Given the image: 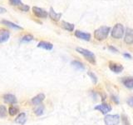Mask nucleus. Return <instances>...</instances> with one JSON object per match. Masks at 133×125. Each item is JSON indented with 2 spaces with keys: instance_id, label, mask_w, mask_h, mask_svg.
<instances>
[{
  "instance_id": "1",
  "label": "nucleus",
  "mask_w": 133,
  "mask_h": 125,
  "mask_svg": "<svg viewBox=\"0 0 133 125\" xmlns=\"http://www.w3.org/2000/svg\"><path fill=\"white\" fill-rule=\"evenodd\" d=\"M110 28L107 26H102L98 28L97 29H96L94 32V37L95 39L98 41H103L105 40L108 34L110 33Z\"/></svg>"
},
{
  "instance_id": "2",
  "label": "nucleus",
  "mask_w": 133,
  "mask_h": 125,
  "mask_svg": "<svg viewBox=\"0 0 133 125\" xmlns=\"http://www.w3.org/2000/svg\"><path fill=\"white\" fill-rule=\"evenodd\" d=\"M77 52H78L79 53H81L82 55H83V57H84L88 62H90L91 64H96V57L94 55V53L92 52H91L90 50H87L83 48H77Z\"/></svg>"
},
{
  "instance_id": "3",
  "label": "nucleus",
  "mask_w": 133,
  "mask_h": 125,
  "mask_svg": "<svg viewBox=\"0 0 133 125\" xmlns=\"http://www.w3.org/2000/svg\"><path fill=\"white\" fill-rule=\"evenodd\" d=\"M111 33L112 38H114V39H122L125 33L123 25L122 23H116L114 26V28H112Z\"/></svg>"
},
{
  "instance_id": "4",
  "label": "nucleus",
  "mask_w": 133,
  "mask_h": 125,
  "mask_svg": "<svg viewBox=\"0 0 133 125\" xmlns=\"http://www.w3.org/2000/svg\"><path fill=\"white\" fill-rule=\"evenodd\" d=\"M120 116L118 114H108L104 118V122L106 125H118L120 123Z\"/></svg>"
},
{
  "instance_id": "5",
  "label": "nucleus",
  "mask_w": 133,
  "mask_h": 125,
  "mask_svg": "<svg viewBox=\"0 0 133 125\" xmlns=\"http://www.w3.org/2000/svg\"><path fill=\"white\" fill-rule=\"evenodd\" d=\"M32 12L37 18H45L48 16V12L43 9V8H38V7H32Z\"/></svg>"
},
{
  "instance_id": "6",
  "label": "nucleus",
  "mask_w": 133,
  "mask_h": 125,
  "mask_svg": "<svg viewBox=\"0 0 133 125\" xmlns=\"http://www.w3.org/2000/svg\"><path fill=\"white\" fill-rule=\"evenodd\" d=\"M94 109L100 111L102 114H107V113H109L111 110V107L109 105V104L102 103V104H99L97 106H96L94 108Z\"/></svg>"
},
{
  "instance_id": "7",
  "label": "nucleus",
  "mask_w": 133,
  "mask_h": 125,
  "mask_svg": "<svg viewBox=\"0 0 133 125\" xmlns=\"http://www.w3.org/2000/svg\"><path fill=\"white\" fill-rule=\"evenodd\" d=\"M125 43L127 44L133 43V29L132 28H127L125 32V38H124Z\"/></svg>"
},
{
  "instance_id": "8",
  "label": "nucleus",
  "mask_w": 133,
  "mask_h": 125,
  "mask_svg": "<svg viewBox=\"0 0 133 125\" xmlns=\"http://www.w3.org/2000/svg\"><path fill=\"white\" fill-rule=\"evenodd\" d=\"M10 33L7 29H0V43H3L9 39Z\"/></svg>"
},
{
  "instance_id": "9",
  "label": "nucleus",
  "mask_w": 133,
  "mask_h": 125,
  "mask_svg": "<svg viewBox=\"0 0 133 125\" xmlns=\"http://www.w3.org/2000/svg\"><path fill=\"white\" fill-rule=\"evenodd\" d=\"M75 36H76L77 38H78V39L85 40V41H89L91 39V34H90V33L82 32L80 30L75 31Z\"/></svg>"
},
{
  "instance_id": "10",
  "label": "nucleus",
  "mask_w": 133,
  "mask_h": 125,
  "mask_svg": "<svg viewBox=\"0 0 133 125\" xmlns=\"http://www.w3.org/2000/svg\"><path fill=\"white\" fill-rule=\"evenodd\" d=\"M109 68H110V69L112 71V72H114L116 73H119L123 70V66L122 65H121L119 64H116V63H112V62H110Z\"/></svg>"
},
{
  "instance_id": "11",
  "label": "nucleus",
  "mask_w": 133,
  "mask_h": 125,
  "mask_svg": "<svg viewBox=\"0 0 133 125\" xmlns=\"http://www.w3.org/2000/svg\"><path fill=\"white\" fill-rule=\"evenodd\" d=\"M49 17L51 18L53 21H59L61 17H62V14L61 12H56L55 10L53 9L52 8H50V11H49Z\"/></svg>"
},
{
  "instance_id": "12",
  "label": "nucleus",
  "mask_w": 133,
  "mask_h": 125,
  "mask_svg": "<svg viewBox=\"0 0 133 125\" xmlns=\"http://www.w3.org/2000/svg\"><path fill=\"white\" fill-rule=\"evenodd\" d=\"M45 99V95L43 93H39L32 99V103L33 105H39Z\"/></svg>"
},
{
  "instance_id": "13",
  "label": "nucleus",
  "mask_w": 133,
  "mask_h": 125,
  "mask_svg": "<svg viewBox=\"0 0 133 125\" xmlns=\"http://www.w3.org/2000/svg\"><path fill=\"white\" fill-rule=\"evenodd\" d=\"M3 100L8 104H15L17 103V98L12 94H5L3 96Z\"/></svg>"
},
{
  "instance_id": "14",
  "label": "nucleus",
  "mask_w": 133,
  "mask_h": 125,
  "mask_svg": "<svg viewBox=\"0 0 133 125\" xmlns=\"http://www.w3.org/2000/svg\"><path fill=\"white\" fill-rule=\"evenodd\" d=\"M37 47L38 48H43L45 50H52V48H53V45L49 43V42H46V41H41L38 43L37 44Z\"/></svg>"
},
{
  "instance_id": "15",
  "label": "nucleus",
  "mask_w": 133,
  "mask_h": 125,
  "mask_svg": "<svg viewBox=\"0 0 133 125\" xmlns=\"http://www.w3.org/2000/svg\"><path fill=\"white\" fill-rule=\"evenodd\" d=\"M26 121H27V115H26L25 113H21V114L18 117H17L16 119H15V122L17 123L20 124V125L25 124Z\"/></svg>"
},
{
  "instance_id": "16",
  "label": "nucleus",
  "mask_w": 133,
  "mask_h": 125,
  "mask_svg": "<svg viewBox=\"0 0 133 125\" xmlns=\"http://www.w3.org/2000/svg\"><path fill=\"white\" fill-rule=\"evenodd\" d=\"M122 82L125 85V87L128 88V89H133V78H131V77L123 78Z\"/></svg>"
},
{
  "instance_id": "17",
  "label": "nucleus",
  "mask_w": 133,
  "mask_h": 125,
  "mask_svg": "<svg viewBox=\"0 0 133 125\" xmlns=\"http://www.w3.org/2000/svg\"><path fill=\"white\" fill-rule=\"evenodd\" d=\"M2 23H3L4 25H6L8 27H10L14 29H20V30H22L23 28L20 26V25H18L12 22H10V21H8V20H3L2 21Z\"/></svg>"
},
{
  "instance_id": "18",
  "label": "nucleus",
  "mask_w": 133,
  "mask_h": 125,
  "mask_svg": "<svg viewBox=\"0 0 133 125\" xmlns=\"http://www.w3.org/2000/svg\"><path fill=\"white\" fill-rule=\"evenodd\" d=\"M61 25L64 29H66V30H68L69 32H72L74 30V24H72V23L66 22V21H62Z\"/></svg>"
},
{
  "instance_id": "19",
  "label": "nucleus",
  "mask_w": 133,
  "mask_h": 125,
  "mask_svg": "<svg viewBox=\"0 0 133 125\" xmlns=\"http://www.w3.org/2000/svg\"><path fill=\"white\" fill-rule=\"evenodd\" d=\"M72 65L74 68H76L77 70H84L85 69V67L83 65L82 63H81L80 61H72Z\"/></svg>"
},
{
  "instance_id": "20",
  "label": "nucleus",
  "mask_w": 133,
  "mask_h": 125,
  "mask_svg": "<svg viewBox=\"0 0 133 125\" xmlns=\"http://www.w3.org/2000/svg\"><path fill=\"white\" fill-rule=\"evenodd\" d=\"M8 113H9V114H10L11 116H14V115H16V114L18 113V107H16V106H14V105L11 106L9 108H8Z\"/></svg>"
},
{
  "instance_id": "21",
  "label": "nucleus",
  "mask_w": 133,
  "mask_h": 125,
  "mask_svg": "<svg viewBox=\"0 0 133 125\" xmlns=\"http://www.w3.org/2000/svg\"><path fill=\"white\" fill-rule=\"evenodd\" d=\"M7 116V108L5 106L0 105V118H5Z\"/></svg>"
},
{
  "instance_id": "22",
  "label": "nucleus",
  "mask_w": 133,
  "mask_h": 125,
  "mask_svg": "<svg viewBox=\"0 0 133 125\" xmlns=\"http://www.w3.org/2000/svg\"><path fill=\"white\" fill-rule=\"evenodd\" d=\"M43 110H44V107L43 106H42V105H40V106H38L37 107L36 109L34 110V113H35V114L37 115V116H41L42 114H43Z\"/></svg>"
},
{
  "instance_id": "23",
  "label": "nucleus",
  "mask_w": 133,
  "mask_h": 125,
  "mask_svg": "<svg viewBox=\"0 0 133 125\" xmlns=\"http://www.w3.org/2000/svg\"><path fill=\"white\" fill-rule=\"evenodd\" d=\"M9 1V3L12 6H18V7H20L23 5V3L21 0H8Z\"/></svg>"
},
{
  "instance_id": "24",
  "label": "nucleus",
  "mask_w": 133,
  "mask_h": 125,
  "mask_svg": "<svg viewBox=\"0 0 133 125\" xmlns=\"http://www.w3.org/2000/svg\"><path fill=\"white\" fill-rule=\"evenodd\" d=\"M32 40H33V36L31 35V34H26V35H24L22 38V39H21V41H22V42H30Z\"/></svg>"
},
{
  "instance_id": "25",
  "label": "nucleus",
  "mask_w": 133,
  "mask_h": 125,
  "mask_svg": "<svg viewBox=\"0 0 133 125\" xmlns=\"http://www.w3.org/2000/svg\"><path fill=\"white\" fill-rule=\"evenodd\" d=\"M87 75H88V76L91 78V81H92L93 83H97V77L96 76L95 73H93L92 72H88V73H87Z\"/></svg>"
},
{
  "instance_id": "26",
  "label": "nucleus",
  "mask_w": 133,
  "mask_h": 125,
  "mask_svg": "<svg viewBox=\"0 0 133 125\" xmlns=\"http://www.w3.org/2000/svg\"><path fill=\"white\" fill-rule=\"evenodd\" d=\"M19 8L22 11H23V12H28L29 10V6L28 5H26V4H23L22 6L19 7Z\"/></svg>"
},
{
  "instance_id": "27",
  "label": "nucleus",
  "mask_w": 133,
  "mask_h": 125,
  "mask_svg": "<svg viewBox=\"0 0 133 125\" xmlns=\"http://www.w3.org/2000/svg\"><path fill=\"white\" fill-rule=\"evenodd\" d=\"M127 103L130 105L131 108H133V97L132 98H130L128 100H127Z\"/></svg>"
},
{
  "instance_id": "28",
  "label": "nucleus",
  "mask_w": 133,
  "mask_h": 125,
  "mask_svg": "<svg viewBox=\"0 0 133 125\" xmlns=\"http://www.w3.org/2000/svg\"><path fill=\"white\" fill-rule=\"evenodd\" d=\"M6 12H7L6 8H4L3 7H0V14H5Z\"/></svg>"
},
{
  "instance_id": "29",
  "label": "nucleus",
  "mask_w": 133,
  "mask_h": 125,
  "mask_svg": "<svg viewBox=\"0 0 133 125\" xmlns=\"http://www.w3.org/2000/svg\"><path fill=\"white\" fill-rule=\"evenodd\" d=\"M109 49L111 50V51H113V52H116V53H117V52H118V50L116 49V48L112 47V46H109Z\"/></svg>"
},
{
  "instance_id": "30",
  "label": "nucleus",
  "mask_w": 133,
  "mask_h": 125,
  "mask_svg": "<svg viewBox=\"0 0 133 125\" xmlns=\"http://www.w3.org/2000/svg\"><path fill=\"white\" fill-rule=\"evenodd\" d=\"M123 55H124V57H126V58H129V59H131V58H132L131 55V54H129V53H124Z\"/></svg>"
}]
</instances>
